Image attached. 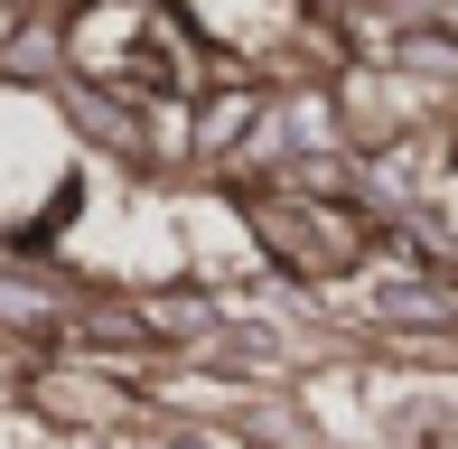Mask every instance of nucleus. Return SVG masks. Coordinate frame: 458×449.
Instances as JSON below:
<instances>
[{
  "mask_svg": "<svg viewBox=\"0 0 458 449\" xmlns=\"http://www.w3.org/2000/svg\"><path fill=\"white\" fill-rule=\"evenodd\" d=\"M66 56L113 94H140V104H178V94H206L216 75V47L187 29L178 0H85L66 19Z\"/></svg>",
  "mask_w": 458,
  "mask_h": 449,
  "instance_id": "nucleus-1",
  "label": "nucleus"
},
{
  "mask_svg": "<svg viewBox=\"0 0 458 449\" xmlns=\"http://www.w3.org/2000/svg\"><path fill=\"white\" fill-rule=\"evenodd\" d=\"M187 29L243 75H327L346 56V38L327 29L309 0H178Z\"/></svg>",
  "mask_w": 458,
  "mask_h": 449,
  "instance_id": "nucleus-2",
  "label": "nucleus"
},
{
  "mask_svg": "<svg viewBox=\"0 0 458 449\" xmlns=\"http://www.w3.org/2000/svg\"><path fill=\"white\" fill-rule=\"evenodd\" d=\"M253 224L300 281H337V272H356L374 243H384V216L346 207V197H290V188L253 197Z\"/></svg>",
  "mask_w": 458,
  "mask_h": 449,
  "instance_id": "nucleus-3",
  "label": "nucleus"
}]
</instances>
